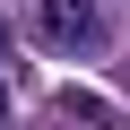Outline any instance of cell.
I'll use <instances>...</instances> for the list:
<instances>
[{"mask_svg":"<svg viewBox=\"0 0 130 130\" xmlns=\"http://www.w3.org/2000/svg\"><path fill=\"white\" fill-rule=\"evenodd\" d=\"M35 35L52 52H95L104 43V0H43L35 9Z\"/></svg>","mask_w":130,"mask_h":130,"instance_id":"obj_1","label":"cell"},{"mask_svg":"<svg viewBox=\"0 0 130 130\" xmlns=\"http://www.w3.org/2000/svg\"><path fill=\"white\" fill-rule=\"evenodd\" d=\"M0 121H9V78H0Z\"/></svg>","mask_w":130,"mask_h":130,"instance_id":"obj_3","label":"cell"},{"mask_svg":"<svg viewBox=\"0 0 130 130\" xmlns=\"http://www.w3.org/2000/svg\"><path fill=\"white\" fill-rule=\"evenodd\" d=\"M0 70H9V26H0Z\"/></svg>","mask_w":130,"mask_h":130,"instance_id":"obj_2","label":"cell"}]
</instances>
